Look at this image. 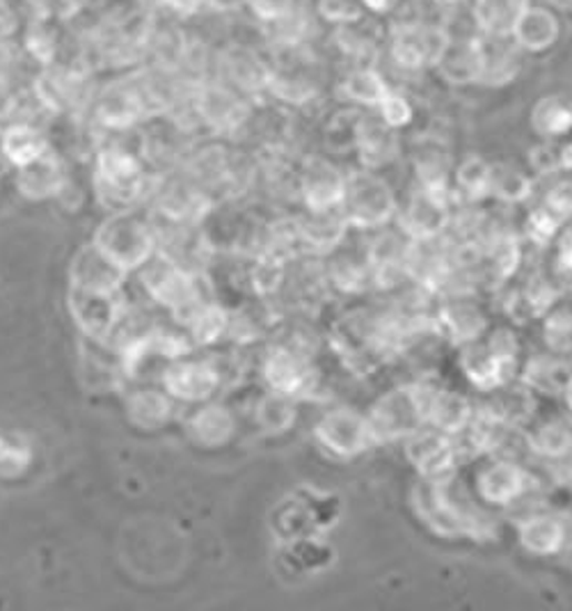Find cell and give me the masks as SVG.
<instances>
[{
    "label": "cell",
    "instance_id": "cell-1",
    "mask_svg": "<svg viewBox=\"0 0 572 611\" xmlns=\"http://www.w3.org/2000/svg\"><path fill=\"white\" fill-rule=\"evenodd\" d=\"M433 385L426 380L406 383L387 389L365 413L374 447L404 445L426 426L428 399Z\"/></svg>",
    "mask_w": 572,
    "mask_h": 611
},
{
    "label": "cell",
    "instance_id": "cell-2",
    "mask_svg": "<svg viewBox=\"0 0 572 611\" xmlns=\"http://www.w3.org/2000/svg\"><path fill=\"white\" fill-rule=\"evenodd\" d=\"M456 475L438 481L419 479L412 490V509L417 518L442 538L483 536L486 522L472 501L456 497Z\"/></svg>",
    "mask_w": 572,
    "mask_h": 611
},
{
    "label": "cell",
    "instance_id": "cell-3",
    "mask_svg": "<svg viewBox=\"0 0 572 611\" xmlns=\"http://www.w3.org/2000/svg\"><path fill=\"white\" fill-rule=\"evenodd\" d=\"M92 245L126 275L137 273L156 257V236L150 213L145 215L137 208L111 211V218L99 227Z\"/></svg>",
    "mask_w": 572,
    "mask_h": 611
},
{
    "label": "cell",
    "instance_id": "cell-4",
    "mask_svg": "<svg viewBox=\"0 0 572 611\" xmlns=\"http://www.w3.org/2000/svg\"><path fill=\"white\" fill-rule=\"evenodd\" d=\"M399 197L387 179L376 170H353L346 179V193L339 211L350 230L374 234L391 227L399 215Z\"/></svg>",
    "mask_w": 572,
    "mask_h": 611
},
{
    "label": "cell",
    "instance_id": "cell-5",
    "mask_svg": "<svg viewBox=\"0 0 572 611\" xmlns=\"http://www.w3.org/2000/svg\"><path fill=\"white\" fill-rule=\"evenodd\" d=\"M94 186L101 204L109 206V211L137 208V204L154 191L142 161L118 145L103 147L96 154Z\"/></svg>",
    "mask_w": 572,
    "mask_h": 611
},
{
    "label": "cell",
    "instance_id": "cell-6",
    "mask_svg": "<svg viewBox=\"0 0 572 611\" xmlns=\"http://www.w3.org/2000/svg\"><path fill=\"white\" fill-rule=\"evenodd\" d=\"M137 273H140L142 289H145V294L156 305H161L172 314L176 326L200 303L208 301V296H204V289H202V273L186 271L161 255L147 262Z\"/></svg>",
    "mask_w": 572,
    "mask_h": 611
},
{
    "label": "cell",
    "instance_id": "cell-7",
    "mask_svg": "<svg viewBox=\"0 0 572 611\" xmlns=\"http://www.w3.org/2000/svg\"><path fill=\"white\" fill-rule=\"evenodd\" d=\"M311 434L318 449L339 462L355 460L374 449L365 413L348 406L326 410L316 419Z\"/></svg>",
    "mask_w": 572,
    "mask_h": 611
},
{
    "label": "cell",
    "instance_id": "cell-8",
    "mask_svg": "<svg viewBox=\"0 0 572 611\" xmlns=\"http://www.w3.org/2000/svg\"><path fill=\"white\" fill-rule=\"evenodd\" d=\"M262 380L266 389L289 399H307L318 385L311 357L292 344H273L262 357Z\"/></svg>",
    "mask_w": 572,
    "mask_h": 611
},
{
    "label": "cell",
    "instance_id": "cell-9",
    "mask_svg": "<svg viewBox=\"0 0 572 611\" xmlns=\"http://www.w3.org/2000/svg\"><path fill=\"white\" fill-rule=\"evenodd\" d=\"M449 42L451 32L438 23L401 21L389 30L391 60L406 71L436 67Z\"/></svg>",
    "mask_w": 572,
    "mask_h": 611
},
{
    "label": "cell",
    "instance_id": "cell-10",
    "mask_svg": "<svg viewBox=\"0 0 572 611\" xmlns=\"http://www.w3.org/2000/svg\"><path fill=\"white\" fill-rule=\"evenodd\" d=\"M531 472L511 456H488L474 475V495L483 507L511 509L531 490Z\"/></svg>",
    "mask_w": 572,
    "mask_h": 611
},
{
    "label": "cell",
    "instance_id": "cell-11",
    "mask_svg": "<svg viewBox=\"0 0 572 611\" xmlns=\"http://www.w3.org/2000/svg\"><path fill=\"white\" fill-rule=\"evenodd\" d=\"M161 387L178 404L200 406L216 399L223 387V369L208 357H178L161 371Z\"/></svg>",
    "mask_w": 572,
    "mask_h": 611
},
{
    "label": "cell",
    "instance_id": "cell-12",
    "mask_svg": "<svg viewBox=\"0 0 572 611\" xmlns=\"http://www.w3.org/2000/svg\"><path fill=\"white\" fill-rule=\"evenodd\" d=\"M193 113L200 124L218 135H234L249 120L247 96L221 81H204L193 90Z\"/></svg>",
    "mask_w": 572,
    "mask_h": 611
},
{
    "label": "cell",
    "instance_id": "cell-13",
    "mask_svg": "<svg viewBox=\"0 0 572 611\" xmlns=\"http://www.w3.org/2000/svg\"><path fill=\"white\" fill-rule=\"evenodd\" d=\"M451 202L453 197L436 195L415 186L406 204L399 206V215H397L399 232L415 243L442 241L453 223Z\"/></svg>",
    "mask_w": 572,
    "mask_h": 611
},
{
    "label": "cell",
    "instance_id": "cell-14",
    "mask_svg": "<svg viewBox=\"0 0 572 611\" xmlns=\"http://www.w3.org/2000/svg\"><path fill=\"white\" fill-rule=\"evenodd\" d=\"M404 456L419 479L438 481L456 475L460 447L458 438L440 434L431 426H423L404 442Z\"/></svg>",
    "mask_w": 572,
    "mask_h": 611
},
{
    "label": "cell",
    "instance_id": "cell-15",
    "mask_svg": "<svg viewBox=\"0 0 572 611\" xmlns=\"http://www.w3.org/2000/svg\"><path fill=\"white\" fill-rule=\"evenodd\" d=\"M346 179L348 172L326 156L305 159L298 170V195L305 211H337L344 202Z\"/></svg>",
    "mask_w": 572,
    "mask_h": 611
},
{
    "label": "cell",
    "instance_id": "cell-16",
    "mask_svg": "<svg viewBox=\"0 0 572 611\" xmlns=\"http://www.w3.org/2000/svg\"><path fill=\"white\" fill-rule=\"evenodd\" d=\"M96 120L113 131H126L140 120L156 115V105L145 88L140 85H115L105 90L96 101Z\"/></svg>",
    "mask_w": 572,
    "mask_h": 611
},
{
    "label": "cell",
    "instance_id": "cell-17",
    "mask_svg": "<svg viewBox=\"0 0 572 611\" xmlns=\"http://www.w3.org/2000/svg\"><path fill=\"white\" fill-rule=\"evenodd\" d=\"M353 152L360 159V167L380 172L391 165L401 154L399 131L387 126L378 113H362L355 131V147Z\"/></svg>",
    "mask_w": 572,
    "mask_h": 611
},
{
    "label": "cell",
    "instance_id": "cell-18",
    "mask_svg": "<svg viewBox=\"0 0 572 611\" xmlns=\"http://www.w3.org/2000/svg\"><path fill=\"white\" fill-rule=\"evenodd\" d=\"M296 232H298L300 253L316 255V257H330L346 243L350 227L339 208L320 211V213L305 211L303 218L296 221Z\"/></svg>",
    "mask_w": 572,
    "mask_h": 611
},
{
    "label": "cell",
    "instance_id": "cell-19",
    "mask_svg": "<svg viewBox=\"0 0 572 611\" xmlns=\"http://www.w3.org/2000/svg\"><path fill=\"white\" fill-rule=\"evenodd\" d=\"M436 323H438V330L456 348L481 339L490 328L486 309L477 301L464 298V296H456V298L445 301L438 307Z\"/></svg>",
    "mask_w": 572,
    "mask_h": 611
},
{
    "label": "cell",
    "instance_id": "cell-20",
    "mask_svg": "<svg viewBox=\"0 0 572 611\" xmlns=\"http://www.w3.org/2000/svg\"><path fill=\"white\" fill-rule=\"evenodd\" d=\"M186 434L202 449H221L236 438L238 419L229 406L211 399L188 415Z\"/></svg>",
    "mask_w": 572,
    "mask_h": 611
},
{
    "label": "cell",
    "instance_id": "cell-21",
    "mask_svg": "<svg viewBox=\"0 0 572 611\" xmlns=\"http://www.w3.org/2000/svg\"><path fill=\"white\" fill-rule=\"evenodd\" d=\"M518 546L539 559L556 557L568 548L570 529L561 516L554 513H531L515 525Z\"/></svg>",
    "mask_w": 572,
    "mask_h": 611
},
{
    "label": "cell",
    "instance_id": "cell-22",
    "mask_svg": "<svg viewBox=\"0 0 572 611\" xmlns=\"http://www.w3.org/2000/svg\"><path fill=\"white\" fill-rule=\"evenodd\" d=\"M412 170L417 189L453 197V165L445 142H440L438 138H421L412 150Z\"/></svg>",
    "mask_w": 572,
    "mask_h": 611
},
{
    "label": "cell",
    "instance_id": "cell-23",
    "mask_svg": "<svg viewBox=\"0 0 572 611\" xmlns=\"http://www.w3.org/2000/svg\"><path fill=\"white\" fill-rule=\"evenodd\" d=\"M458 367L468 383L481 394L518 380V374L499 363V357L486 346L483 337L472 344L458 346Z\"/></svg>",
    "mask_w": 572,
    "mask_h": 611
},
{
    "label": "cell",
    "instance_id": "cell-24",
    "mask_svg": "<svg viewBox=\"0 0 572 611\" xmlns=\"http://www.w3.org/2000/svg\"><path fill=\"white\" fill-rule=\"evenodd\" d=\"M225 83L243 96H257L268 92L273 64H268L257 51L247 47H229L221 55Z\"/></svg>",
    "mask_w": 572,
    "mask_h": 611
},
{
    "label": "cell",
    "instance_id": "cell-25",
    "mask_svg": "<svg viewBox=\"0 0 572 611\" xmlns=\"http://www.w3.org/2000/svg\"><path fill=\"white\" fill-rule=\"evenodd\" d=\"M474 415H477V404L470 397H464V394L456 389L433 385L431 399H428V410H426V426H431L451 438H460L472 424Z\"/></svg>",
    "mask_w": 572,
    "mask_h": 611
},
{
    "label": "cell",
    "instance_id": "cell-26",
    "mask_svg": "<svg viewBox=\"0 0 572 611\" xmlns=\"http://www.w3.org/2000/svg\"><path fill=\"white\" fill-rule=\"evenodd\" d=\"M126 273L105 259L94 245L85 247L71 266V289L94 294H120Z\"/></svg>",
    "mask_w": 572,
    "mask_h": 611
},
{
    "label": "cell",
    "instance_id": "cell-27",
    "mask_svg": "<svg viewBox=\"0 0 572 611\" xmlns=\"http://www.w3.org/2000/svg\"><path fill=\"white\" fill-rule=\"evenodd\" d=\"M436 69L440 71V77L453 88H468V85L481 83V77H483L481 38H468L458 42L451 38Z\"/></svg>",
    "mask_w": 572,
    "mask_h": 611
},
{
    "label": "cell",
    "instance_id": "cell-28",
    "mask_svg": "<svg viewBox=\"0 0 572 611\" xmlns=\"http://www.w3.org/2000/svg\"><path fill=\"white\" fill-rule=\"evenodd\" d=\"M522 440L531 456L548 462H561L572 456V424L559 417L527 424L522 428Z\"/></svg>",
    "mask_w": 572,
    "mask_h": 611
},
{
    "label": "cell",
    "instance_id": "cell-29",
    "mask_svg": "<svg viewBox=\"0 0 572 611\" xmlns=\"http://www.w3.org/2000/svg\"><path fill=\"white\" fill-rule=\"evenodd\" d=\"M67 186V174L60 159L49 150L38 161L19 167L17 172V189L28 200H47L55 197Z\"/></svg>",
    "mask_w": 572,
    "mask_h": 611
},
{
    "label": "cell",
    "instance_id": "cell-30",
    "mask_svg": "<svg viewBox=\"0 0 572 611\" xmlns=\"http://www.w3.org/2000/svg\"><path fill=\"white\" fill-rule=\"evenodd\" d=\"M559 34H561V26L554 12L541 6H529L518 19L511 40L520 51L543 53L556 44Z\"/></svg>",
    "mask_w": 572,
    "mask_h": 611
},
{
    "label": "cell",
    "instance_id": "cell-31",
    "mask_svg": "<svg viewBox=\"0 0 572 611\" xmlns=\"http://www.w3.org/2000/svg\"><path fill=\"white\" fill-rule=\"evenodd\" d=\"M49 150L51 147L44 131L30 122H12L0 131V156L17 170L38 161Z\"/></svg>",
    "mask_w": 572,
    "mask_h": 611
},
{
    "label": "cell",
    "instance_id": "cell-32",
    "mask_svg": "<svg viewBox=\"0 0 572 611\" xmlns=\"http://www.w3.org/2000/svg\"><path fill=\"white\" fill-rule=\"evenodd\" d=\"M531 0H474L472 17L479 34L494 40H507Z\"/></svg>",
    "mask_w": 572,
    "mask_h": 611
},
{
    "label": "cell",
    "instance_id": "cell-33",
    "mask_svg": "<svg viewBox=\"0 0 572 611\" xmlns=\"http://www.w3.org/2000/svg\"><path fill=\"white\" fill-rule=\"evenodd\" d=\"M174 399L161 387H142L133 389L126 399V413L129 419L145 430H156L170 424L174 415Z\"/></svg>",
    "mask_w": 572,
    "mask_h": 611
},
{
    "label": "cell",
    "instance_id": "cell-34",
    "mask_svg": "<svg viewBox=\"0 0 572 611\" xmlns=\"http://www.w3.org/2000/svg\"><path fill=\"white\" fill-rule=\"evenodd\" d=\"M229 312L221 307L216 301L208 298L200 303L178 326H182L191 342L195 346H213L218 344L223 337H227L229 330Z\"/></svg>",
    "mask_w": 572,
    "mask_h": 611
},
{
    "label": "cell",
    "instance_id": "cell-35",
    "mask_svg": "<svg viewBox=\"0 0 572 611\" xmlns=\"http://www.w3.org/2000/svg\"><path fill=\"white\" fill-rule=\"evenodd\" d=\"M389 90L391 88L387 81L371 64L355 67L339 83V94L344 101H348L353 108H369V111H376Z\"/></svg>",
    "mask_w": 572,
    "mask_h": 611
},
{
    "label": "cell",
    "instance_id": "cell-36",
    "mask_svg": "<svg viewBox=\"0 0 572 611\" xmlns=\"http://www.w3.org/2000/svg\"><path fill=\"white\" fill-rule=\"evenodd\" d=\"M255 424L264 436H286L298 424V401L266 389L255 404Z\"/></svg>",
    "mask_w": 572,
    "mask_h": 611
},
{
    "label": "cell",
    "instance_id": "cell-37",
    "mask_svg": "<svg viewBox=\"0 0 572 611\" xmlns=\"http://www.w3.org/2000/svg\"><path fill=\"white\" fill-rule=\"evenodd\" d=\"M453 197H462L468 202H483L492 191V163L483 156L470 154L464 156L451 174Z\"/></svg>",
    "mask_w": 572,
    "mask_h": 611
},
{
    "label": "cell",
    "instance_id": "cell-38",
    "mask_svg": "<svg viewBox=\"0 0 572 611\" xmlns=\"http://www.w3.org/2000/svg\"><path fill=\"white\" fill-rule=\"evenodd\" d=\"M481 38V53H483V77L481 83L486 85H507L518 77V53L520 49L511 38L494 40Z\"/></svg>",
    "mask_w": 572,
    "mask_h": 611
},
{
    "label": "cell",
    "instance_id": "cell-39",
    "mask_svg": "<svg viewBox=\"0 0 572 611\" xmlns=\"http://www.w3.org/2000/svg\"><path fill=\"white\" fill-rule=\"evenodd\" d=\"M531 129L545 140L572 135V101L559 94L543 96L531 111Z\"/></svg>",
    "mask_w": 572,
    "mask_h": 611
},
{
    "label": "cell",
    "instance_id": "cell-40",
    "mask_svg": "<svg viewBox=\"0 0 572 611\" xmlns=\"http://www.w3.org/2000/svg\"><path fill=\"white\" fill-rule=\"evenodd\" d=\"M273 99H277L284 105H307L314 101L318 94L316 81L307 77L300 69L292 67H273L270 71V81H268V92Z\"/></svg>",
    "mask_w": 572,
    "mask_h": 611
},
{
    "label": "cell",
    "instance_id": "cell-41",
    "mask_svg": "<svg viewBox=\"0 0 572 611\" xmlns=\"http://www.w3.org/2000/svg\"><path fill=\"white\" fill-rule=\"evenodd\" d=\"M533 191H535V182L527 170L511 163H492L490 197L509 206H520L533 197Z\"/></svg>",
    "mask_w": 572,
    "mask_h": 611
},
{
    "label": "cell",
    "instance_id": "cell-42",
    "mask_svg": "<svg viewBox=\"0 0 572 611\" xmlns=\"http://www.w3.org/2000/svg\"><path fill=\"white\" fill-rule=\"evenodd\" d=\"M330 264H328V282L335 286L337 292L348 294V296H357L365 294L371 286V273H369V264L362 257H353L341 253V247L337 253L330 255Z\"/></svg>",
    "mask_w": 572,
    "mask_h": 611
},
{
    "label": "cell",
    "instance_id": "cell-43",
    "mask_svg": "<svg viewBox=\"0 0 572 611\" xmlns=\"http://www.w3.org/2000/svg\"><path fill=\"white\" fill-rule=\"evenodd\" d=\"M563 355L550 353V355H541L533 357L524 365L522 376L518 378L520 383H524L531 391H543V394H561V387L565 383V378L570 376V367L565 359H561Z\"/></svg>",
    "mask_w": 572,
    "mask_h": 611
},
{
    "label": "cell",
    "instance_id": "cell-44",
    "mask_svg": "<svg viewBox=\"0 0 572 611\" xmlns=\"http://www.w3.org/2000/svg\"><path fill=\"white\" fill-rule=\"evenodd\" d=\"M543 337L550 353L572 355V301L559 298L543 316Z\"/></svg>",
    "mask_w": 572,
    "mask_h": 611
},
{
    "label": "cell",
    "instance_id": "cell-45",
    "mask_svg": "<svg viewBox=\"0 0 572 611\" xmlns=\"http://www.w3.org/2000/svg\"><path fill=\"white\" fill-rule=\"evenodd\" d=\"M34 458L30 442L10 430L0 428V475L19 477L23 475Z\"/></svg>",
    "mask_w": 572,
    "mask_h": 611
},
{
    "label": "cell",
    "instance_id": "cell-46",
    "mask_svg": "<svg viewBox=\"0 0 572 611\" xmlns=\"http://www.w3.org/2000/svg\"><path fill=\"white\" fill-rule=\"evenodd\" d=\"M486 346L499 357V363L509 367L513 374H520V355H522V344L520 337L513 328L509 326H490L488 333L483 335Z\"/></svg>",
    "mask_w": 572,
    "mask_h": 611
},
{
    "label": "cell",
    "instance_id": "cell-47",
    "mask_svg": "<svg viewBox=\"0 0 572 611\" xmlns=\"http://www.w3.org/2000/svg\"><path fill=\"white\" fill-rule=\"evenodd\" d=\"M541 204L554 213L561 223L572 218V172L552 174L548 189L543 191Z\"/></svg>",
    "mask_w": 572,
    "mask_h": 611
},
{
    "label": "cell",
    "instance_id": "cell-48",
    "mask_svg": "<svg viewBox=\"0 0 572 611\" xmlns=\"http://www.w3.org/2000/svg\"><path fill=\"white\" fill-rule=\"evenodd\" d=\"M561 221L556 218L554 213H550L543 204L533 206L527 215V236L535 243V245H548L552 241H556L559 236V230H561Z\"/></svg>",
    "mask_w": 572,
    "mask_h": 611
},
{
    "label": "cell",
    "instance_id": "cell-49",
    "mask_svg": "<svg viewBox=\"0 0 572 611\" xmlns=\"http://www.w3.org/2000/svg\"><path fill=\"white\" fill-rule=\"evenodd\" d=\"M376 113H378V118H380L387 126L401 131V129H406V126L412 122V118H415V108H412V103L408 101V96H404V94L397 92V90H389V94H387V96L380 101V105L376 108Z\"/></svg>",
    "mask_w": 572,
    "mask_h": 611
},
{
    "label": "cell",
    "instance_id": "cell-50",
    "mask_svg": "<svg viewBox=\"0 0 572 611\" xmlns=\"http://www.w3.org/2000/svg\"><path fill=\"white\" fill-rule=\"evenodd\" d=\"M318 14L328 23L346 26L365 19L362 0H318Z\"/></svg>",
    "mask_w": 572,
    "mask_h": 611
},
{
    "label": "cell",
    "instance_id": "cell-51",
    "mask_svg": "<svg viewBox=\"0 0 572 611\" xmlns=\"http://www.w3.org/2000/svg\"><path fill=\"white\" fill-rule=\"evenodd\" d=\"M262 23H270L296 8V0H245Z\"/></svg>",
    "mask_w": 572,
    "mask_h": 611
},
{
    "label": "cell",
    "instance_id": "cell-52",
    "mask_svg": "<svg viewBox=\"0 0 572 611\" xmlns=\"http://www.w3.org/2000/svg\"><path fill=\"white\" fill-rule=\"evenodd\" d=\"M161 3L170 12H174L178 17H193V14H197L202 10L204 0H161Z\"/></svg>",
    "mask_w": 572,
    "mask_h": 611
},
{
    "label": "cell",
    "instance_id": "cell-53",
    "mask_svg": "<svg viewBox=\"0 0 572 611\" xmlns=\"http://www.w3.org/2000/svg\"><path fill=\"white\" fill-rule=\"evenodd\" d=\"M556 255L572 257V218L565 221L556 236Z\"/></svg>",
    "mask_w": 572,
    "mask_h": 611
},
{
    "label": "cell",
    "instance_id": "cell-54",
    "mask_svg": "<svg viewBox=\"0 0 572 611\" xmlns=\"http://www.w3.org/2000/svg\"><path fill=\"white\" fill-rule=\"evenodd\" d=\"M397 3H399V0H362L365 10H369L374 14H387L389 10H395Z\"/></svg>",
    "mask_w": 572,
    "mask_h": 611
},
{
    "label": "cell",
    "instance_id": "cell-55",
    "mask_svg": "<svg viewBox=\"0 0 572 611\" xmlns=\"http://www.w3.org/2000/svg\"><path fill=\"white\" fill-rule=\"evenodd\" d=\"M559 163H561V172H572V138L565 142V145L559 147Z\"/></svg>",
    "mask_w": 572,
    "mask_h": 611
},
{
    "label": "cell",
    "instance_id": "cell-56",
    "mask_svg": "<svg viewBox=\"0 0 572 611\" xmlns=\"http://www.w3.org/2000/svg\"><path fill=\"white\" fill-rule=\"evenodd\" d=\"M559 397L563 399V406L568 408V413L572 415V371H570V376L565 378V383H563V387H561V394H559Z\"/></svg>",
    "mask_w": 572,
    "mask_h": 611
},
{
    "label": "cell",
    "instance_id": "cell-57",
    "mask_svg": "<svg viewBox=\"0 0 572 611\" xmlns=\"http://www.w3.org/2000/svg\"><path fill=\"white\" fill-rule=\"evenodd\" d=\"M552 3L561 10H572V0H552Z\"/></svg>",
    "mask_w": 572,
    "mask_h": 611
},
{
    "label": "cell",
    "instance_id": "cell-58",
    "mask_svg": "<svg viewBox=\"0 0 572 611\" xmlns=\"http://www.w3.org/2000/svg\"><path fill=\"white\" fill-rule=\"evenodd\" d=\"M433 3H438V6H453V3H460V0H433Z\"/></svg>",
    "mask_w": 572,
    "mask_h": 611
}]
</instances>
